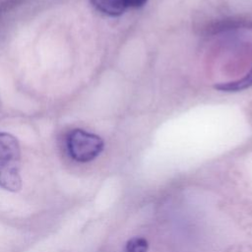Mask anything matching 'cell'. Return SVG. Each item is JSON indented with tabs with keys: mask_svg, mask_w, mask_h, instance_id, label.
<instances>
[{
	"mask_svg": "<svg viewBox=\"0 0 252 252\" xmlns=\"http://www.w3.org/2000/svg\"><path fill=\"white\" fill-rule=\"evenodd\" d=\"M21 151L18 140L8 134L0 133V186L16 192L22 187L20 175Z\"/></svg>",
	"mask_w": 252,
	"mask_h": 252,
	"instance_id": "cell-1",
	"label": "cell"
},
{
	"mask_svg": "<svg viewBox=\"0 0 252 252\" xmlns=\"http://www.w3.org/2000/svg\"><path fill=\"white\" fill-rule=\"evenodd\" d=\"M102 139L82 129H74L66 137V149L70 158L79 162L94 159L103 150Z\"/></svg>",
	"mask_w": 252,
	"mask_h": 252,
	"instance_id": "cell-2",
	"label": "cell"
},
{
	"mask_svg": "<svg viewBox=\"0 0 252 252\" xmlns=\"http://www.w3.org/2000/svg\"><path fill=\"white\" fill-rule=\"evenodd\" d=\"M99 12L108 16H120L127 8L125 0H90Z\"/></svg>",
	"mask_w": 252,
	"mask_h": 252,
	"instance_id": "cell-3",
	"label": "cell"
},
{
	"mask_svg": "<svg viewBox=\"0 0 252 252\" xmlns=\"http://www.w3.org/2000/svg\"><path fill=\"white\" fill-rule=\"evenodd\" d=\"M251 86H252V69L249 73L246 74L245 77L241 78L240 80L220 84L216 86V89L221 92H238V91L247 89Z\"/></svg>",
	"mask_w": 252,
	"mask_h": 252,
	"instance_id": "cell-4",
	"label": "cell"
},
{
	"mask_svg": "<svg viewBox=\"0 0 252 252\" xmlns=\"http://www.w3.org/2000/svg\"><path fill=\"white\" fill-rule=\"evenodd\" d=\"M148 249L149 243L144 237H133L125 246V252H147Z\"/></svg>",
	"mask_w": 252,
	"mask_h": 252,
	"instance_id": "cell-5",
	"label": "cell"
},
{
	"mask_svg": "<svg viewBox=\"0 0 252 252\" xmlns=\"http://www.w3.org/2000/svg\"><path fill=\"white\" fill-rule=\"evenodd\" d=\"M147 1L148 0H125V3H126L127 7L139 8V7L144 6Z\"/></svg>",
	"mask_w": 252,
	"mask_h": 252,
	"instance_id": "cell-6",
	"label": "cell"
}]
</instances>
